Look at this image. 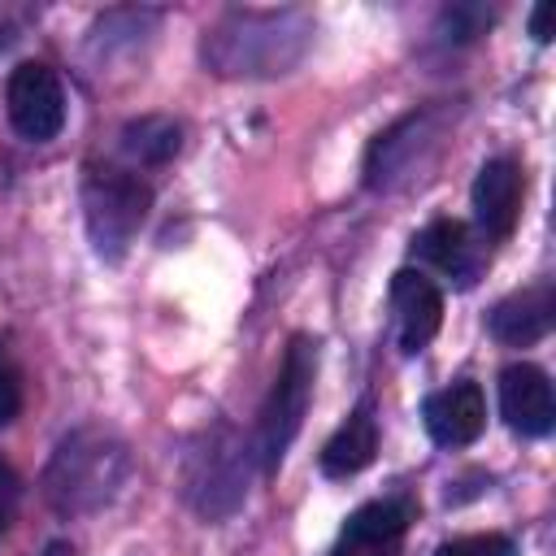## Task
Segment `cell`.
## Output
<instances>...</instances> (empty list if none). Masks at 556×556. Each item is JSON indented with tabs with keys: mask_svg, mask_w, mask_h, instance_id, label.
I'll use <instances>...</instances> for the list:
<instances>
[{
	"mask_svg": "<svg viewBox=\"0 0 556 556\" xmlns=\"http://www.w3.org/2000/svg\"><path fill=\"white\" fill-rule=\"evenodd\" d=\"M126 478V447L100 430H78L70 434L52 465H48V500L65 513H83L104 504Z\"/></svg>",
	"mask_w": 556,
	"mask_h": 556,
	"instance_id": "obj_1",
	"label": "cell"
},
{
	"mask_svg": "<svg viewBox=\"0 0 556 556\" xmlns=\"http://www.w3.org/2000/svg\"><path fill=\"white\" fill-rule=\"evenodd\" d=\"M313 374H317V348H313V339L295 334L287 356H282V369H278V378L261 404V421H256L261 469H274L282 460V452L291 447V439L300 434L304 413H308V395H313Z\"/></svg>",
	"mask_w": 556,
	"mask_h": 556,
	"instance_id": "obj_2",
	"label": "cell"
},
{
	"mask_svg": "<svg viewBox=\"0 0 556 556\" xmlns=\"http://www.w3.org/2000/svg\"><path fill=\"white\" fill-rule=\"evenodd\" d=\"M152 191L126 169H91L83 182L87 230L100 256H122L148 217Z\"/></svg>",
	"mask_w": 556,
	"mask_h": 556,
	"instance_id": "obj_3",
	"label": "cell"
},
{
	"mask_svg": "<svg viewBox=\"0 0 556 556\" xmlns=\"http://www.w3.org/2000/svg\"><path fill=\"white\" fill-rule=\"evenodd\" d=\"M4 109L22 139H52L65 126V91L61 78L43 61H22L4 83Z\"/></svg>",
	"mask_w": 556,
	"mask_h": 556,
	"instance_id": "obj_4",
	"label": "cell"
},
{
	"mask_svg": "<svg viewBox=\"0 0 556 556\" xmlns=\"http://www.w3.org/2000/svg\"><path fill=\"white\" fill-rule=\"evenodd\" d=\"M413 256L426 261L430 269H439L456 287H473L482 278V269H486V248L456 217H439L426 230H417L413 235Z\"/></svg>",
	"mask_w": 556,
	"mask_h": 556,
	"instance_id": "obj_5",
	"label": "cell"
},
{
	"mask_svg": "<svg viewBox=\"0 0 556 556\" xmlns=\"http://www.w3.org/2000/svg\"><path fill=\"white\" fill-rule=\"evenodd\" d=\"M500 413L526 439L547 434L556 426V395H552L547 374L539 365H530V361L508 365L500 374Z\"/></svg>",
	"mask_w": 556,
	"mask_h": 556,
	"instance_id": "obj_6",
	"label": "cell"
},
{
	"mask_svg": "<svg viewBox=\"0 0 556 556\" xmlns=\"http://www.w3.org/2000/svg\"><path fill=\"white\" fill-rule=\"evenodd\" d=\"M521 169L508 156H495L473 178V217L486 230V239H508L521 217Z\"/></svg>",
	"mask_w": 556,
	"mask_h": 556,
	"instance_id": "obj_7",
	"label": "cell"
},
{
	"mask_svg": "<svg viewBox=\"0 0 556 556\" xmlns=\"http://www.w3.org/2000/svg\"><path fill=\"white\" fill-rule=\"evenodd\" d=\"M391 304H395V334L404 352H421L443 321V295L439 287L417 274V269H400L391 278Z\"/></svg>",
	"mask_w": 556,
	"mask_h": 556,
	"instance_id": "obj_8",
	"label": "cell"
},
{
	"mask_svg": "<svg viewBox=\"0 0 556 556\" xmlns=\"http://www.w3.org/2000/svg\"><path fill=\"white\" fill-rule=\"evenodd\" d=\"M421 417H426V430H430L434 443L465 447L486 426V395H482L478 382H452V387H443L426 400Z\"/></svg>",
	"mask_w": 556,
	"mask_h": 556,
	"instance_id": "obj_9",
	"label": "cell"
},
{
	"mask_svg": "<svg viewBox=\"0 0 556 556\" xmlns=\"http://www.w3.org/2000/svg\"><path fill=\"white\" fill-rule=\"evenodd\" d=\"M552 317H556L552 282H534V287H526V291H517V295L495 304L491 334L500 343H508V348H530L552 330Z\"/></svg>",
	"mask_w": 556,
	"mask_h": 556,
	"instance_id": "obj_10",
	"label": "cell"
},
{
	"mask_svg": "<svg viewBox=\"0 0 556 556\" xmlns=\"http://www.w3.org/2000/svg\"><path fill=\"white\" fill-rule=\"evenodd\" d=\"M378 452V426L369 417V408H356L321 447V473L330 478H348V473H361Z\"/></svg>",
	"mask_w": 556,
	"mask_h": 556,
	"instance_id": "obj_11",
	"label": "cell"
},
{
	"mask_svg": "<svg viewBox=\"0 0 556 556\" xmlns=\"http://www.w3.org/2000/svg\"><path fill=\"white\" fill-rule=\"evenodd\" d=\"M413 513H417V508H413L408 500H374V504H361V508L348 517L343 539H352V543H391V547H400V534L408 530Z\"/></svg>",
	"mask_w": 556,
	"mask_h": 556,
	"instance_id": "obj_12",
	"label": "cell"
},
{
	"mask_svg": "<svg viewBox=\"0 0 556 556\" xmlns=\"http://www.w3.org/2000/svg\"><path fill=\"white\" fill-rule=\"evenodd\" d=\"M178 139H182V130H178V122H169V117H139V122H130V126L122 130V148H126L135 161H148V165L169 161V156L178 152Z\"/></svg>",
	"mask_w": 556,
	"mask_h": 556,
	"instance_id": "obj_13",
	"label": "cell"
},
{
	"mask_svg": "<svg viewBox=\"0 0 556 556\" xmlns=\"http://www.w3.org/2000/svg\"><path fill=\"white\" fill-rule=\"evenodd\" d=\"M434 556H517L504 534H465L434 547Z\"/></svg>",
	"mask_w": 556,
	"mask_h": 556,
	"instance_id": "obj_14",
	"label": "cell"
},
{
	"mask_svg": "<svg viewBox=\"0 0 556 556\" xmlns=\"http://www.w3.org/2000/svg\"><path fill=\"white\" fill-rule=\"evenodd\" d=\"M17 413H22V378L17 369L0 365V426H9Z\"/></svg>",
	"mask_w": 556,
	"mask_h": 556,
	"instance_id": "obj_15",
	"label": "cell"
},
{
	"mask_svg": "<svg viewBox=\"0 0 556 556\" xmlns=\"http://www.w3.org/2000/svg\"><path fill=\"white\" fill-rule=\"evenodd\" d=\"M334 556H395V547L391 543H352V539H343L334 547Z\"/></svg>",
	"mask_w": 556,
	"mask_h": 556,
	"instance_id": "obj_16",
	"label": "cell"
},
{
	"mask_svg": "<svg viewBox=\"0 0 556 556\" xmlns=\"http://www.w3.org/2000/svg\"><path fill=\"white\" fill-rule=\"evenodd\" d=\"M530 35H534L539 43L552 39V4H539V9L530 13Z\"/></svg>",
	"mask_w": 556,
	"mask_h": 556,
	"instance_id": "obj_17",
	"label": "cell"
},
{
	"mask_svg": "<svg viewBox=\"0 0 556 556\" xmlns=\"http://www.w3.org/2000/svg\"><path fill=\"white\" fill-rule=\"evenodd\" d=\"M48 556H74V547H70V543H52Z\"/></svg>",
	"mask_w": 556,
	"mask_h": 556,
	"instance_id": "obj_18",
	"label": "cell"
},
{
	"mask_svg": "<svg viewBox=\"0 0 556 556\" xmlns=\"http://www.w3.org/2000/svg\"><path fill=\"white\" fill-rule=\"evenodd\" d=\"M0 530H4V513H0Z\"/></svg>",
	"mask_w": 556,
	"mask_h": 556,
	"instance_id": "obj_19",
	"label": "cell"
}]
</instances>
